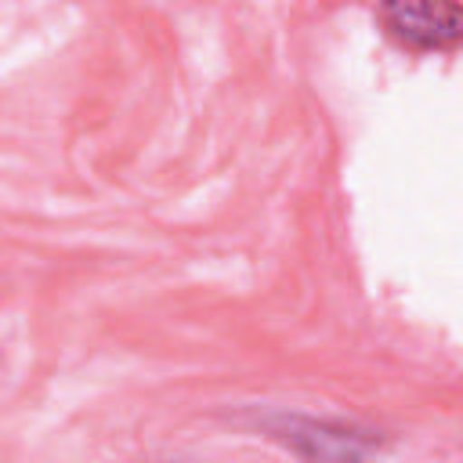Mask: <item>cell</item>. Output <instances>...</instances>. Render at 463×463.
I'll use <instances>...</instances> for the list:
<instances>
[{
    "label": "cell",
    "mask_w": 463,
    "mask_h": 463,
    "mask_svg": "<svg viewBox=\"0 0 463 463\" xmlns=\"http://www.w3.org/2000/svg\"><path fill=\"white\" fill-rule=\"evenodd\" d=\"M383 25L409 47L441 51L463 43V4L459 0H383Z\"/></svg>",
    "instance_id": "6da1fadb"
}]
</instances>
